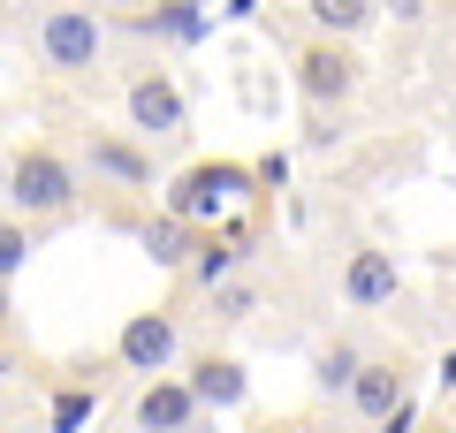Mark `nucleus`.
I'll use <instances>...</instances> for the list:
<instances>
[{"mask_svg": "<svg viewBox=\"0 0 456 433\" xmlns=\"http://www.w3.org/2000/svg\"><path fill=\"white\" fill-rule=\"evenodd\" d=\"M107 46H114V31L92 0H53L46 16L31 23V53H38L46 77H92L107 61Z\"/></svg>", "mask_w": 456, "mask_h": 433, "instance_id": "obj_1", "label": "nucleus"}, {"mask_svg": "<svg viewBox=\"0 0 456 433\" xmlns=\"http://www.w3.org/2000/svg\"><path fill=\"white\" fill-rule=\"evenodd\" d=\"M8 213L16 221H69L84 198V176L69 152H53V144H23L16 160H8Z\"/></svg>", "mask_w": 456, "mask_h": 433, "instance_id": "obj_2", "label": "nucleus"}, {"mask_svg": "<svg viewBox=\"0 0 456 433\" xmlns=\"http://www.w3.org/2000/svg\"><path fill=\"white\" fill-rule=\"evenodd\" d=\"M259 183H251V167L244 160H198V167H183L175 183H167V221H183V228H206L213 213L228 206V198H251Z\"/></svg>", "mask_w": 456, "mask_h": 433, "instance_id": "obj_3", "label": "nucleus"}, {"mask_svg": "<svg viewBox=\"0 0 456 433\" xmlns=\"http://www.w3.org/2000/svg\"><path fill=\"white\" fill-rule=\"evenodd\" d=\"M358 84H365V61H358L350 46H335V38H305V46H297V92H305L312 114L350 107Z\"/></svg>", "mask_w": 456, "mask_h": 433, "instance_id": "obj_4", "label": "nucleus"}, {"mask_svg": "<svg viewBox=\"0 0 456 433\" xmlns=\"http://www.w3.org/2000/svg\"><path fill=\"white\" fill-rule=\"evenodd\" d=\"M175 350H183L175 312H130L122 335H114V365H122V372H145V380H160V372L175 365Z\"/></svg>", "mask_w": 456, "mask_h": 433, "instance_id": "obj_5", "label": "nucleus"}, {"mask_svg": "<svg viewBox=\"0 0 456 433\" xmlns=\"http://www.w3.org/2000/svg\"><path fill=\"white\" fill-rule=\"evenodd\" d=\"M403 297V266H395V251H380V243H358V251L342 258V305L350 312H380Z\"/></svg>", "mask_w": 456, "mask_h": 433, "instance_id": "obj_6", "label": "nucleus"}, {"mask_svg": "<svg viewBox=\"0 0 456 433\" xmlns=\"http://www.w3.org/2000/svg\"><path fill=\"white\" fill-rule=\"evenodd\" d=\"M122 107H130V129H145V137H183V122H191V107H183L175 77H137L130 92H122Z\"/></svg>", "mask_w": 456, "mask_h": 433, "instance_id": "obj_7", "label": "nucleus"}, {"mask_svg": "<svg viewBox=\"0 0 456 433\" xmlns=\"http://www.w3.org/2000/svg\"><path fill=\"white\" fill-rule=\"evenodd\" d=\"M403 396H411V365H403V357H365L342 403H350V411H358L365 426H380V418H388Z\"/></svg>", "mask_w": 456, "mask_h": 433, "instance_id": "obj_8", "label": "nucleus"}, {"mask_svg": "<svg viewBox=\"0 0 456 433\" xmlns=\"http://www.w3.org/2000/svg\"><path fill=\"white\" fill-rule=\"evenodd\" d=\"M84 167L99 183H122V191H152V152L130 137H114V129H92L84 137Z\"/></svg>", "mask_w": 456, "mask_h": 433, "instance_id": "obj_9", "label": "nucleus"}, {"mask_svg": "<svg viewBox=\"0 0 456 433\" xmlns=\"http://www.w3.org/2000/svg\"><path fill=\"white\" fill-rule=\"evenodd\" d=\"M130 418H137V433H191L206 411H198V396L183 380H167V372H160V380L137 388V411Z\"/></svg>", "mask_w": 456, "mask_h": 433, "instance_id": "obj_10", "label": "nucleus"}, {"mask_svg": "<svg viewBox=\"0 0 456 433\" xmlns=\"http://www.w3.org/2000/svg\"><path fill=\"white\" fill-rule=\"evenodd\" d=\"M183 388L198 396V411H236V403L251 396V372L236 365V357H213V350H206V357L191 365V380H183Z\"/></svg>", "mask_w": 456, "mask_h": 433, "instance_id": "obj_11", "label": "nucleus"}, {"mask_svg": "<svg viewBox=\"0 0 456 433\" xmlns=\"http://www.w3.org/2000/svg\"><path fill=\"white\" fill-rule=\"evenodd\" d=\"M244 228H228V236H198V251H191V266H183V274H191V289H206V297H213V289H221V282H236V266H244Z\"/></svg>", "mask_w": 456, "mask_h": 433, "instance_id": "obj_12", "label": "nucleus"}, {"mask_svg": "<svg viewBox=\"0 0 456 433\" xmlns=\"http://www.w3.org/2000/svg\"><path fill=\"white\" fill-rule=\"evenodd\" d=\"M305 16H312V38H335V46H350V38L373 31V0H305Z\"/></svg>", "mask_w": 456, "mask_h": 433, "instance_id": "obj_13", "label": "nucleus"}, {"mask_svg": "<svg viewBox=\"0 0 456 433\" xmlns=\"http://www.w3.org/2000/svg\"><path fill=\"white\" fill-rule=\"evenodd\" d=\"M137 243H145L152 266L183 274V266H191V251H198V228H183V221H167V213H160V221H145V236H137Z\"/></svg>", "mask_w": 456, "mask_h": 433, "instance_id": "obj_14", "label": "nucleus"}, {"mask_svg": "<svg viewBox=\"0 0 456 433\" xmlns=\"http://www.w3.org/2000/svg\"><path fill=\"white\" fill-rule=\"evenodd\" d=\"M358 365H365V350H358V342H327V350L312 357V388H320V396H350Z\"/></svg>", "mask_w": 456, "mask_h": 433, "instance_id": "obj_15", "label": "nucleus"}, {"mask_svg": "<svg viewBox=\"0 0 456 433\" xmlns=\"http://www.w3.org/2000/svg\"><path fill=\"white\" fill-rule=\"evenodd\" d=\"M137 31H152V38H175V46H198L206 38V8H191V0H160Z\"/></svg>", "mask_w": 456, "mask_h": 433, "instance_id": "obj_16", "label": "nucleus"}, {"mask_svg": "<svg viewBox=\"0 0 456 433\" xmlns=\"http://www.w3.org/2000/svg\"><path fill=\"white\" fill-rule=\"evenodd\" d=\"M31 251H38L31 221H16V213H0V282H16V274L31 266Z\"/></svg>", "mask_w": 456, "mask_h": 433, "instance_id": "obj_17", "label": "nucleus"}, {"mask_svg": "<svg viewBox=\"0 0 456 433\" xmlns=\"http://www.w3.org/2000/svg\"><path fill=\"white\" fill-rule=\"evenodd\" d=\"M99 411V396L92 388H61L53 396V411H46V433H84V418Z\"/></svg>", "mask_w": 456, "mask_h": 433, "instance_id": "obj_18", "label": "nucleus"}, {"mask_svg": "<svg viewBox=\"0 0 456 433\" xmlns=\"http://www.w3.org/2000/svg\"><path fill=\"white\" fill-rule=\"evenodd\" d=\"M259 312V282H221L213 289V320H251Z\"/></svg>", "mask_w": 456, "mask_h": 433, "instance_id": "obj_19", "label": "nucleus"}, {"mask_svg": "<svg viewBox=\"0 0 456 433\" xmlns=\"http://www.w3.org/2000/svg\"><path fill=\"white\" fill-rule=\"evenodd\" d=\"M251 183H259V191H281V183H289V152H266V160H251Z\"/></svg>", "mask_w": 456, "mask_h": 433, "instance_id": "obj_20", "label": "nucleus"}, {"mask_svg": "<svg viewBox=\"0 0 456 433\" xmlns=\"http://www.w3.org/2000/svg\"><path fill=\"white\" fill-rule=\"evenodd\" d=\"M373 433H419V403H411V396H403V403H395V411H388V418H380V426H373Z\"/></svg>", "mask_w": 456, "mask_h": 433, "instance_id": "obj_21", "label": "nucleus"}, {"mask_svg": "<svg viewBox=\"0 0 456 433\" xmlns=\"http://www.w3.org/2000/svg\"><path fill=\"white\" fill-rule=\"evenodd\" d=\"M373 8H388L403 31H411V23H426V0H373Z\"/></svg>", "mask_w": 456, "mask_h": 433, "instance_id": "obj_22", "label": "nucleus"}, {"mask_svg": "<svg viewBox=\"0 0 456 433\" xmlns=\"http://www.w3.org/2000/svg\"><path fill=\"white\" fill-rule=\"evenodd\" d=\"M434 380H441V388H449V396H456V350H449V357H441V365H434Z\"/></svg>", "mask_w": 456, "mask_h": 433, "instance_id": "obj_23", "label": "nucleus"}, {"mask_svg": "<svg viewBox=\"0 0 456 433\" xmlns=\"http://www.w3.org/2000/svg\"><path fill=\"white\" fill-rule=\"evenodd\" d=\"M228 16H259V0H228Z\"/></svg>", "mask_w": 456, "mask_h": 433, "instance_id": "obj_24", "label": "nucleus"}, {"mask_svg": "<svg viewBox=\"0 0 456 433\" xmlns=\"http://www.w3.org/2000/svg\"><path fill=\"white\" fill-rule=\"evenodd\" d=\"M8 372H16V350H8V342H0V380H8Z\"/></svg>", "mask_w": 456, "mask_h": 433, "instance_id": "obj_25", "label": "nucleus"}, {"mask_svg": "<svg viewBox=\"0 0 456 433\" xmlns=\"http://www.w3.org/2000/svg\"><path fill=\"white\" fill-rule=\"evenodd\" d=\"M8 312H16V297H8V282H0V327H8Z\"/></svg>", "mask_w": 456, "mask_h": 433, "instance_id": "obj_26", "label": "nucleus"}, {"mask_svg": "<svg viewBox=\"0 0 456 433\" xmlns=\"http://www.w3.org/2000/svg\"><path fill=\"white\" fill-rule=\"evenodd\" d=\"M419 433H449V426H419Z\"/></svg>", "mask_w": 456, "mask_h": 433, "instance_id": "obj_27", "label": "nucleus"}, {"mask_svg": "<svg viewBox=\"0 0 456 433\" xmlns=\"http://www.w3.org/2000/svg\"><path fill=\"white\" fill-rule=\"evenodd\" d=\"M191 8H213V0H191Z\"/></svg>", "mask_w": 456, "mask_h": 433, "instance_id": "obj_28", "label": "nucleus"}]
</instances>
